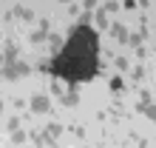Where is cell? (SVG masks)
I'll list each match as a JSON object with an SVG mask.
<instances>
[{"label":"cell","mask_w":156,"mask_h":148,"mask_svg":"<svg viewBox=\"0 0 156 148\" xmlns=\"http://www.w3.org/2000/svg\"><path fill=\"white\" fill-rule=\"evenodd\" d=\"M142 114L148 117V120H156V105H145V108H142Z\"/></svg>","instance_id":"52a82bcc"},{"label":"cell","mask_w":156,"mask_h":148,"mask_svg":"<svg viewBox=\"0 0 156 148\" xmlns=\"http://www.w3.org/2000/svg\"><path fill=\"white\" fill-rule=\"evenodd\" d=\"M62 103L66 105H77V94H62Z\"/></svg>","instance_id":"9c48e42d"},{"label":"cell","mask_w":156,"mask_h":148,"mask_svg":"<svg viewBox=\"0 0 156 148\" xmlns=\"http://www.w3.org/2000/svg\"><path fill=\"white\" fill-rule=\"evenodd\" d=\"M102 9H105V12H108V14H111V12H119V3H105Z\"/></svg>","instance_id":"7c38bea8"},{"label":"cell","mask_w":156,"mask_h":148,"mask_svg":"<svg viewBox=\"0 0 156 148\" xmlns=\"http://www.w3.org/2000/svg\"><path fill=\"white\" fill-rule=\"evenodd\" d=\"M108 12L105 9H97V29H111V23H108Z\"/></svg>","instance_id":"5b68a950"},{"label":"cell","mask_w":156,"mask_h":148,"mask_svg":"<svg viewBox=\"0 0 156 148\" xmlns=\"http://www.w3.org/2000/svg\"><path fill=\"white\" fill-rule=\"evenodd\" d=\"M122 88H125L122 77H111V91H122Z\"/></svg>","instance_id":"8992f818"},{"label":"cell","mask_w":156,"mask_h":148,"mask_svg":"<svg viewBox=\"0 0 156 148\" xmlns=\"http://www.w3.org/2000/svg\"><path fill=\"white\" fill-rule=\"evenodd\" d=\"M31 111H37V114H48L51 111V100L45 97V94H37V97H31Z\"/></svg>","instance_id":"3957f363"},{"label":"cell","mask_w":156,"mask_h":148,"mask_svg":"<svg viewBox=\"0 0 156 148\" xmlns=\"http://www.w3.org/2000/svg\"><path fill=\"white\" fill-rule=\"evenodd\" d=\"M54 71L68 80H91L99 71L97 34L91 26H74L71 29V40L54 63Z\"/></svg>","instance_id":"6da1fadb"},{"label":"cell","mask_w":156,"mask_h":148,"mask_svg":"<svg viewBox=\"0 0 156 148\" xmlns=\"http://www.w3.org/2000/svg\"><path fill=\"white\" fill-rule=\"evenodd\" d=\"M3 74H6V80H14L20 74H29V66L26 63H3Z\"/></svg>","instance_id":"7a4b0ae2"},{"label":"cell","mask_w":156,"mask_h":148,"mask_svg":"<svg viewBox=\"0 0 156 148\" xmlns=\"http://www.w3.org/2000/svg\"><path fill=\"white\" fill-rule=\"evenodd\" d=\"M116 68H119V71L128 68V60H125V57H119V60H116Z\"/></svg>","instance_id":"4fadbf2b"},{"label":"cell","mask_w":156,"mask_h":148,"mask_svg":"<svg viewBox=\"0 0 156 148\" xmlns=\"http://www.w3.org/2000/svg\"><path fill=\"white\" fill-rule=\"evenodd\" d=\"M17 14L26 17V20H31V12H29V9H23V6H17Z\"/></svg>","instance_id":"8fae6325"},{"label":"cell","mask_w":156,"mask_h":148,"mask_svg":"<svg viewBox=\"0 0 156 148\" xmlns=\"http://www.w3.org/2000/svg\"><path fill=\"white\" fill-rule=\"evenodd\" d=\"M48 43L54 46V49H62V37H60V34H51V37H48Z\"/></svg>","instance_id":"ba28073f"},{"label":"cell","mask_w":156,"mask_h":148,"mask_svg":"<svg viewBox=\"0 0 156 148\" xmlns=\"http://www.w3.org/2000/svg\"><path fill=\"white\" fill-rule=\"evenodd\" d=\"M12 140H14V142H23V140H26V134H23V131H14Z\"/></svg>","instance_id":"5bb4252c"},{"label":"cell","mask_w":156,"mask_h":148,"mask_svg":"<svg viewBox=\"0 0 156 148\" xmlns=\"http://www.w3.org/2000/svg\"><path fill=\"white\" fill-rule=\"evenodd\" d=\"M60 131H62V128H60V125H48V131H45V134H48V140H54V137H57Z\"/></svg>","instance_id":"30bf717a"},{"label":"cell","mask_w":156,"mask_h":148,"mask_svg":"<svg viewBox=\"0 0 156 148\" xmlns=\"http://www.w3.org/2000/svg\"><path fill=\"white\" fill-rule=\"evenodd\" d=\"M111 37L119 40V43H128V40H131V34H128V29H125L122 23H111Z\"/></svg>","instance_id":"277c9868"}]
</instances>
